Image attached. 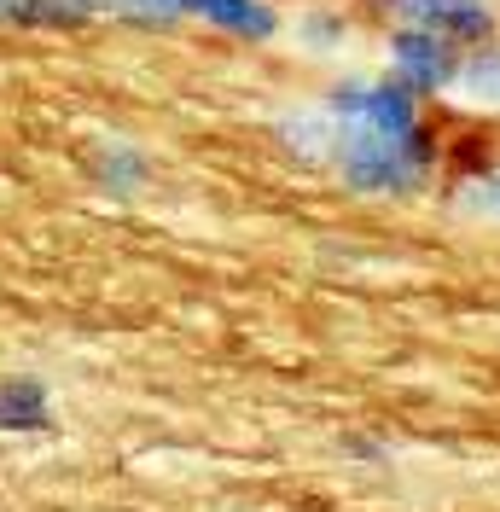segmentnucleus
<instances>
[{
  "label": "nucleus",
  "mask_w": 500,
  "mask_h": 512,
  "mask_svg": "<svg viewBox=\"0 0 500 512\" xmlns=\"http://www.w3.org/2000/svg\"><path fill=\"white\" fill-rule=\"evenodd\" d=\"M326 175L367 204H407L437 187L442 175V128L419 117H384V123H338L332 117V158Z\"/></svg>",
  "instance_id": "f257e3e1"
},
{
  "label": "nucleus",
  "mask_w": 500,
  "mask_h": 512,
  "mask_svg": "<svg viewBox=\"0 0 500 512\" xmlns=\"http://www.w3.org/2000/svg\"><path fill=\"white\" fill-rule=\"evenodd\" d=\"M460 59H466V47H454L437 30H419V24H390L384 30V76H396L407 94L419 99L454 94Z\"/></svg>",
  "instance_id": "f03ea898"
},
{
  "label": "nucleus",
  "mask_w": 500,
  "mask_h": 512,
  "mask_svg": "<svg viewBox=\"0 0 500 512\" xmlns=\"http://www.w3.org/2000/svg\"><path fill=\"white\" fill-rule=\"evenodd\" d=\"M384 24H419V30L448 35L454 47H483L500 41V6L495 0H361Z\"/></svg>",
  "instance_id": "7ed1b4c3"
},
{
  "label": "nucleus",
  "mask_w": 500,
  "mask_h": 512,
  "mask_svg": "<svg viewBox=\"0 0 500 512\" xmlns=\"http://www.w3.org/2000/svg\"><path fill=\"white\" fill-rule=\"evenodd\" d=\"M82 169L105 198H140L157 181V158L140 140H123V134H99L88 146V158H82Z\"/></svg>",
  "instance_id": "20e7f679"
},
{
  "label": "nucleus",
  "mask_w": 500,
  "mask_h": 512,
  "mask_svg": "<svg viewBox=\"0 0 500 512\" xmlns=\"http://www.w3.org/2000/svg\"><path fill=\"white\" fill-rule=\"evenodd\" d=\"M192 24L227 35L239 47H268V41L285 35V6L280 0H198Z\"/></svg>",
  "instance_id": "39448f33"
},
{
  "label": "nucleus",
  "mask_w": 500,
  "mask_h": 512,
  "mask_svg": "<svg viewBox=\"0 0 500 512\" xmlns=\"http://www.w3.org/2000/svg\"><path fill=\"white\" fill-rule=\"evenodd\" d=\"M274 146H280V158H291L297 169H320L326 175V158H332V117L320 111V99L314 105H291L274 117Z\"/></svg>",
  "instance_id": "423d86ee"
},
{
  "label": "nucleus",
  "mask_w": 500,
  "mask_h": 512,
  "mask_svg": "<svg viewBox=\"0 0 500 512\" xmlns=\"http://www.w3.org/2000/svg\"><path fill=\"white\" fill-rule=\"evenodd\" d=\"M53 431V390L35 373L0 379V437H47Z\"/></svg>",
  "instance_id": "0eeeda50"
},
{
  "label": "nucleus",
  "mask_w": 500,
  "mask_h": 512,
  "mask_svg": "<svg viewBox=\"0 0 500 512\" xmlns=\"http://www.w3.org/2000/svg\"><path fill=\"white\" fill-rule=\"evenodd\" d=\"M94 6V18L105 24H123V30H146V35H169L192 24V6L198 0H88Z\"/></svg>",
  "instance_id": "6e6552de"
},
{
  "label": "nucleus",
  "mask_w": 500,
  "mask_h": 512,
  "mask_svg": "<svg viewBox=\"0 0 500 512\" xmlns=\"http://www.w3.org/2000/svg\"><path fill=\"white\" fill-rule=\"evenodd\" d=\"M291 35H297V47H303V53L332 59V53H344V47H349L355 18H349L344 6H303V12H297V24H291Z\"/></svg>",
  "instance_id": "1a4fd4ad"
},
{
  "label": "nucleus",
  "mask_w": 500,
  "mask_h": 512,
  "mask_svg": "<svg viewBox=\"0 0 500 512\" xmlns=\"http://www.w3.org/2000/svg\"><path fill=\"white\" fill-rule=\"evenodd\" d=\"M500 140L489 128H466V134H442V169L454 175V181H466V175H483V169H500Z\"/></svg>",
  "instance_id": "9d476101"
},
{
  "label": "nucleus",
  "mask_w": 500,
  "mask_h": 512,
  "mask_svg": "<svg viewBox=\"0 0 500 512\" xmlns=\"http://www.w3.org/2000/svg\"><path fill=\"white\" fill-rule=\"evenodd\" d=\"M454 204L466 210L471 222H495L500 227V169H483V175L454 181Z\"/></svg>",
  "instance_id": "9b49d317"
},
{
  "label": "nucleus",
  "mask_w": 500,
  "mask_h": 512,
  "mask_svg": "<svg viewBox=\"0 0 500 512\" xmlns=\"http://www.w3.org/2000/svg\"><path fill=\"white\" fill-rule=\"evenodd\" d=\"M344 448L355 460H390V443H373V437H344Z\"/></svg>",
  "instance_id": "f8f14e48"
},
{
  "label": "nucleus",
  "mask_w": 500,
  "mask_h": 512,
  "mask_svg": "<svg viewBox=\"0 0 500 512\" xmlns=\"http://www.w3.org/2000/svg\"><path fill=\"white\" fill-rule=\"evenodd\" d=\"M18 12H24V0H0V30H18Z\"/></svg>",
  "instance_id": "ddd939ff"
}]
</instances>
